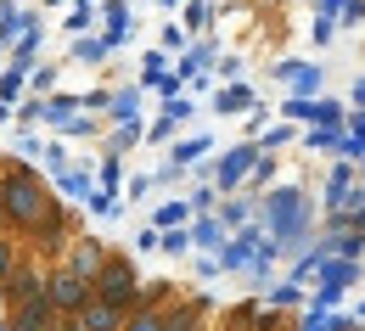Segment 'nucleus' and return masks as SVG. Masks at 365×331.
I'll return each instance as SVG.
<instances>
[{
    "label": "nucleus",
    "mask_w": 365,
    "mask_h": 331,
    "mask_svg": "<svg viewBox=\"0 0 365 331\" xmlns=\"http://www.w3.org/2000/svg\"><path fill=\"white\" fill-rule=\"evenodd\" d=\"M56 208H62V196H56L23 157H6V169H0V219H6V231L29 241Z\"/></svg>",
    "instance_id": "f257e3e1"
},
{
    "label": "nucleus",
    "mask_w": 365,
    "mask_h": 331,
    "mask_svg": "<svg viewBox=\"0 0 365 331\" xmlns=\"http://www.w3.org/2000/svg\"><path fill=\"white\" fill-rule=\"evenodd\" d=\"M259 225L281 247V258H298L315 241V202L304 186H270L259 196Z\"/></svg>",
    "instance_id": "f03ea898"
},
{
    "label": "nucleus",
    "mask_w": 365,
    "mask_h": 331,
    "mask_svg": "<svg viewBox=\"0 0 365 331\" xmlns=\"http://www.w3.org/2000/svg\"><path fill=\"white\" fill-rule=\"evenodd\" d=\"M0 309H6V331H62L46 298V270L34 253L17 258V270L0 281Z\"/></svg>",
    "instance_id": "7ed1b4c3"
},
{
    "label": "nucleus",
    "mask_w": 365,
    "mask_h": 331,
    "mask_svg": "<svg viewBox=\"0 0 365 331\" xmlns=\"http://www.w3.org/2000/svg\"><path fill=\"white\" fill-rule=\"evenodd\" d=\"M140 286L146 281L135 275V258H130V253H107V264H101V275L91 281V292L101 298V303H113L118 315H130V309L140 303Z\"/></svg>",
    "instance_id": "20e7f679"
},
{
    "label": "nucleus",
    "mask_w": 365,
    "mask_h": 331,
    "mask_svg": "<svg viewBox=\"0 0 365 331\" xmlns=\"http://www.w3.org/2000/svg\"><path fill=\"white\" fill-rule=\"evenodd\" d=\"M281 112H287V124H304V130H343L349 124V107L331 95H287Z\"/></svg>",
    "instance_id": "39448f33"
},
{
    "label": "nucleus",
    "mask_w": 365,
    "mask_h": 331,
    "mask_svg": "<svg viewBox=\"0 0 365 331\" xmlns=\"http://www.w3.org/2000/svg\"><path fill=\"white\" fill-rule=\"evenodd\" d=\"M253 163H259V146H253V141H236V146H225L220 157H208V180H214V191H220V196L242 191V186H247V174H253Z\"/></svg>",
    "instance_id": "423d86ee"
},
{
    "label": "nucleus",
    "mask_w": 365,
    "mask_h": 331,
    "mask_svg": "<svg viewBox=\"0 0 365 331\" xmlns=\"http://www.w3.org/2000/svg\"><path fill=\"white\" fill-rule=\"evenodd\" d=\"M46 298H51V315H56V320H68L73 309H85V303H91V281H79L73 270L51 264V270H46Z\"/></svg>",
    "instance_id": "0eeeda50"
},
{
    "label": "nucleus",
    "mask_w": 365,
    "mask_h": 331,
    "mask_svg": "<svg viewBox=\"0 0 365 331\" xmlns=\"http://www.w3.org/2000/svg\"><path fill=\"white\" fill-rule=\"evenodd\" d=\"M259 241H264V225H259V219H253V225H242V231H230V241L214 253V258H220V270L247 275V270H253V258H259Z\"/></svg>",
    "instance_id": "6e6552de"
},
{
    "label": "nucleus",
    "mask_w": 365,
    "mask_h": 331,
    "mask_svg": "<svg viewBox=\"0 0 365 331\" xmlns=\"http://www.w3.org/2000/svg\"><path fill=\"white\" fill-rule=\"evenodd\" d=\"M107 253H113V247H107L101 236H73L68 247H62V258H56V264H62V270H73L79 281H96V275H101V264H107Z\"/></svg>",
    "instance_id": "1a4fd4ad"
},
{
    "label": "nucleus",
    "mask_w": 365,
    "mask_h": 331,
    "mask_svg": "<svg viewBox=\"0 0 365 331\" xmlns=\"http://www.w3.org/2000/svg\"><path fill=\"white\" fill-rule=\"evenodd\" d=\"M326 231H365V191H360V180L349 191H337V196H326Z\"/></svg>",
    "instance_id": "9d476101"
},
{
    "label": "nucleus",
    "mask_w": 365,
    "mask_h": 331,
    "mask_svg": "<svg viewBox=\"0 0 365 331\" xmlns=\"http://www.w3.org/2000/svg\"><path fill=\"white\" fill-rule=\"evenodd\" d=\"M275 79H281L292 95H320L326 68H320V62H298V56H287V62H275Z\"/></svg>",
    "instance_id": "9b49d317"
},
{
    "label": "nucleus",
    "mask_w": 365,
    "mask_h": 331,
    "mask_svg": "<svg viewBox=\"0 0 365 331\" xmlns=\"http://www.w3.org/2000/svg\"><path fill=\"white\" fill-rule=\"evenodd\" d=\"M62 326H68V331H124V315H118L113 303H101V298L91 292V303H85V309H73Z\"/></svg>",
    "instance_id": "f8f14e48"
},
{
    "label": "nucleus",
    "mask_w": 365,
    "mask_h": 331,
    "mask_svg": "<svg viewBox=\"0 0 365 331\" xmlns=\"http://www.w3.org/2000/svg\"><path fill=\"white\" fill-rule=\"evenodd\" d=\"M214 219H220L225 231H242V225H253V219H259V196H247V191H230V196H220Z\"/></svg>",
    "instance_id": "ddd939ff"
},
{
    "label": "nucleus",
    "mask_w": 365,
    "mask_h": 331,
    "mask_svg": "<svg viewBox=\"0 0 365 331\" xmlns=\"http://www.w3.org/2000/svg\"><path fill=\"white\" fill-rule=\"evenodd\" d=\"M130 6L124 0H101V40H107V51H118L124 40H130Z\"/></svg>",
    "instance_id": "4468645a"
},
{
    "label": "nucleus",
    "mask_w": 365,
    "mask_h": 331,
    "mask_svg": "<svg viewBox=\"0 0 365 331\" xmlns=\"http://www.w3.org/2000/svg\"><path fill=\"white\" fill-rule=\"evenodd\" d=\"M185 231H191V247H197V253H220V247L230 241V231L214 219V214H191V225H185Z\"/></svg>",
    "instance_id": "2eb2a0df"
},
{
    "label": "nucleus",
    "mask_w": 365,
    "mask_h": 331,
    "mask_svg": "<svg viewBox=\"0 0 365 331\" xmlns=\"http://www.w3.org/2000/svg\"><path fill=\"white\" fill-rule=\"evenodd\" d=\"M169 309H175V298H163V303H135V309L124 315V331H169Z\"/></svg>",
    "instance_id": "dca6fc26"
},
{
    "label": "nucleus",
    "mask_w": 365,
    "mask_h": 331,
    "mask_svg": "<svg viewBox=\"0 0 365 331\" xmlns=\"http://www.w3.org/2000/svg\"><path fill=\"white\" fill-rule=\"evenodd\" d=\"M208 62H214V40H191V46L180 51V62H175V73H180V85H191V79H202V73H208Z\"/></svg>",
    "instance_id": "f3484780"
},
{
    "label": "nucleus",
    "mask_w": 365,
    "mask_h": 331,
    "mask_svg": "<svg viewBox=\"0 0 365 331\" xmlns=\"http://www.w3.org/2000/svg\"><path fill=\"white\" fill-rule=\"evenodd\" d=\"M253 107H259V95H253V85H247V79H236V85H225V90L214 95V112H220V118L253 112Z\"/></svg>",
    "instance_id": "a211bd4d"
},
{
    "label": "nucleus",
    "mask_w": 365,
    "mask_h": 331,
    "mask_svg": "<svg viewBox=\"0 0 365 331\" xmlns=\"http://www.w3.org/2000/svg\"><path fill=\"white\" fill-rule=\"evenodd\" d=\"M360 264H354V258H326V264H320L315 270V286H337V292H349V286H360Z\"/></svg>",
    "instance_id": "6ab92c4d"
},
{
    "label": "nucleus",
    "mask_w": 365,
    "mask_h": 331,
    "mask_svg": "<svg viewBox=\"0 0 365 331\" xmlns=\"http://www.w3.org/2000/svg\"><path fill=\"white\" fill-rule=\"evenodd\" d=\"M56 196H62V202H85V196H91L96 191V174L91 169H56Z\"/></svg>",
    "instance_id": "aec40b11"
},
{
    "label": "nucleus",
    "mask_w": 365,
    "mask_h": 331,
    "mask_svg": "<svg viewBox=\"0 0 365 331\" xmlns=\"http://www.w3.org/2000/svg\"><path fill=\"white\" fill-rule=\"evenodd\" d=\"M107 118H113V124H135V118H140V85L107 90Z\"/></svg>",
    "instance_id": "412c9836"
},
{
    "label": "nucleus",
    "mask_w": 365,
    "mask_h": 331,
    "mask_svg": "<svg viewBox=\"0 0 365 331\" xmlns=\"http://www.w3.org/2000/svg\"><path fill=\"white\" fill-rule=\"evenodd\" d=\"M208 157H214V141H208V135H185V141L169 146V163H175V169H197V163H208Z\"/></svg>",
    "instance_id": "4be33fe9"
},
{
    "label": "nucleus",
    "mask_w": 365,
    "mask_h": 331,
    "mask_svg": "<svg viewBox=\"0 0 365 331\" xmlns=\"http://www.w3.org/2000/svg\"><path fill=\"white\" fill-rule=\"evenodd\" d=\"M73 112H79V95H73V90H62V95H46V112H40V124L62 135V124H68Z\"/></svg>",
    "instance_id": "5701e85b"
},
{
    "label": "nucleus",
    "mask_w": 365,
    "mask_h": 331,
    "mask_svg": "<svg viewBox=\"0 0 365 331\" xmlns=\"http://www.w3.org/2000/svg\"><path fill=\"white\" fill-rule=\"evenodd\" d=\"M23 23H29V11H23L17 0H0V51H11V46H17Z\"/></svg>",
    "instance_id": "b1692460"
},
{
    "label": "nucleus",
    "mask_w": 365,
    "mask_h": 331,
    "mask_svg": "<svg viewBox=\"0 0 365 331\" xmlns=\"http://www.w3.org/2000/svg\"><path fill=\"white\" fill-rule=\"evenodd\" d=\"M326 247H331V258H365V231H326Z\"/></svg>",
    "instance_id": "393cba45"
},
{
    "label": "nucleus",
    "mask_w": 365,
    "mask_h": 331,
    "mask_svg": "<svg viewBox=\"0 0 365 331\" xmlns=\"http://www.w3.org/2000/svg\"><path fill=\"white\" fill-rule=\"evenodd\" d=\"M264 303H270V309H304L309 298H304V286H298V281H287V275H281V281H270Z\"/></svg>",
    "instance_id": "a878e982"
},
{
    "label": "nucleus",
    "mask_w": 365,
    "mask_h": 331,
    "mask_svg": "<svg viewBox=\"0 0 365 331\" xmlns=\"http://www.w3.org/2000/svg\"><path fill=\"white\" fill-rule=\"evenodd\" d=\"M169 73H175V68H169V56H163V51H146V56H140V90H158Z\"/></svg>",
    "instance_id": "bb28decb"
},
{
    "label": "nucleus",
    "mask_w": 365,
    "mask_h": 331,
    "mask_svg": "<svg viewBox=\"0 0 365 331\" xmlns=\"http://www.w3.org/2000/svg\"><path fill=\"white\" fill-rule=\"evenodd\" d=\"M152 225H158V231H175V225H191V202H185V196H169V202H163V208L152 214Z\"/></svg>",
    "instance_id": "cd10ccee"
},
{
    "label": "nucleus",
    "mask_w": 365,
    "mask_h": 331,
    "mask_svg": "<svg viewBox=\"0 0 365 331\" xmlns=\"http://www.w3.org/2000/svg\"><path fill=\"white\" fill-rule=\"evenodd\" d=\"M146 141V124H113V135H107V152H118V157H124V152H130V146H140Z\"/></svg>",
    "instance_id": "c85d7f7f"
},
{
    "label": "nucleus",
    "mask_w": 365,
    "mask_h": 331,
    "mask_svg": "<svg viewBox=\"0 0 365 331\" xmlns=\"http://www.w3.org/2000/svg\"><path fill=\"white\" fill-rule=\"evenodd\" d=\"M96 186L113 191V196L124 191V157H118V152H107V157H101V169H96Z\"/></svg>",
    "instance_id": "c756f323"
},
{
    "label": "nucleus",
    "mask_w": 365,
    "mask_h": 331,
    "mask_svg": "<svg viewBox=\"0 0 365 331\" xmlns=\"http://www.w3.org/2000/svg\"><path fill=\"white\" fill-rule=\"evenodd\" d=\"M68 56H73V62H101V56H113V51H107L101 34H79V40L68 46Z\"/></svg>",
    "instance_id": "7c9ffc66"
},
{
    "label": "nucleus",
    "mask_w": 365,
    "mask_h": 331,
    "mask_svg": "<svg viewBox=\"0 0 365 331\" xmlns=\"http://www.w3.org/2000/svg\"><path fill=\"white\" fill-rule=\"evenodd\" d=\"M169 331H202V303H175L169 309Z\"/></svg>",
    "instance_id": "2f4dec72"
},
{
    "label": "nucleus",
    "mask_w": 365,
    "mask_h": 331,
    "mask_svg": "<svg viewBox=\"0 0 365 331\" xmlns=\"http://www.w3.org/2000/svg\"><path fill=\"white\" fill-rule=\"evenodd\" d=\"M158 253L185 258V253H191V231H185V225H175V231H158Z\"/></svg>",
    "instance_id": "473e14b6"
},
{
    "label": "nucleus",
    "mask_w": 365,
    "mask_h": 331,
    "mask_svg": "<svg viewBox=\"0 0 365 331\" xmlns=\"http://www.w3.org/2000/svg\"><path fill=\"white\" fill-rule=\"evenodd\" d=\"M354 180H360V163H343V157H337V163H331V174H326V196H337V191H349Z\"/></svg>",
    "instance_id": "72a5a7b5"
},
{
    "label": "nucleus",
    "mask_w": 365,
    "mask_h": 331,
    "mask_svg": "<svg viewBox=\"0 0 365 331\" xmlns=\"http://www.w3.org/2000/svg\"><path fill=\"white\" fill-rule=\"evenodd\" d=\"M214 23V0H185V34H202Z\"/></svg>",
    "instance_id": "f704fd0d"
},
{
    "label": "nucleus",
    "mask_w": 365,
    "mask_h": 331,
    "mask_svg": "<svg viewBox=\"0 0 365 331\" xmlns=\"http://www.w3.org/2000/svg\"><path fill=\"white\" fill-rule=\"evenodd\" d=\"M29 90V73H23V68H6V73H0V101H6V107H17V95Z\"/></svg>",
    "instance_id": "c9c22d12"
},
{
    "label": "nucleus",
    "mask_w": 365,
    "mask_h": 331,
    "mask_svg": "<svg viewBox=\"0 0 365 331\" xmlns=\"http://www.w3.org/2000/svg\"><path fill=\"white\" fill-rule=\"evenodd\" d=\"M287 141H298V124H270L253 146H259V152H275V146H287Z\"/></svg>",
    "instance_id": "e433bc0d"
},
{
    "label": "nucleus",
    "mask_w": 365,
    "mask_h": 331,
    "mask_svg": "<svg viewBox=\"0 0 365 331\" xmlns=\"http://www.w3.org/2000/svg\"><path fill=\"white\" fill-rule=\"evenodd\" d=\"M17 258H23V241L11 236V231H0V281L17 270Z\"/></svg>",
    "instance_id": "4c0bfd02"
},
{
    "label": "nucleus",
    "mask_w": 365,
    "mask_h": 331,
    "mask_svg": "<svg viewBox=\"0 0 365 331\" xmlns=\"http://www.w3.org/2000/svg\"><path fill=\"white\" fill-rule=\"evenodd\" d=\"M298 141L309 146V152H337V141H343V130H304Z\"/></svg>",
    "instance_id": "58836bf2"
},
{
    "label": "nucleus",
    "mask_w": 365,
    "mask_h": 331,
    "mask_svg": "<svg viewBox=\"0 0 365 331\" xmlns=\"http://www.w3.org/2000/svg\"><path fill=\"white\" fill-rule=\"evenodd\" d=\"M185 202H191V214H214V208H220V191L208 186V180H197V191H191Z\"/></svg>",
    "instance_id": "ea45409f"
},
{
    "label": "nucleus",
    "mask_w": 365,
    "mask_h": 331,
    "mask_svg": "<svg viewBox=\"0 0 365 331\" xmlns=\"http://www.w3.org/2000/svg\"><path fill=\"white\" fill-rule=\"evenodd\" d=\"M191 112H197V101H191V95H169V101H163V118H169V124H185V118H191Z\"/></svg>",
    "instance_id": "a19ab883"
},
{
    "label": "nucleus",
    "mask_w": 365,
    "mask_h": 331,
    "mask_svg": "<svg viewBox=\"0 0 365 331\" xmlns=\"http://www.w3.org/2000/svg\"><path fill=\"white\" fill-rule=\"evenodd\" d=\"M365 23V0H337V28H360Z\"/></svg>",
    "instance_id": "79ce46f5"
},
{
    "label": "nucleus",
    "mask_w": 365,
    "mask_h": 331,
    "mask_svg": "<svg viewBox=\"0 0 365 331\" xmlns=\"http://www.w3.org/2000/svg\"><path fill=\"white\" fill-rule=\"evenodd\" d=\"M85 208H91L96 219H107V214H118V196H113V191H101V186H96L91 196H85Z\"/></svg>",
    "instance_id": "37998d69"
},
{
    "label": "nucleus",
    "mask_w": 365,
    "mask_h": 331,
    "mask_svg": "<svg viewBox=\"0 0 365 331\" xmlns=\"http://www.w3.org/2000/svg\"><path fill=\"white\" fill-rule=\"evenodd\" d=\"M175 130H180V124H169V118L158 112V118L146 124V141H152V146H169V141H175Z\"/></svg>",
    "instance_id": "c03bdc74"
},
{
    "label": "nucleus",
    "mask_w": 365,
    "mask_h": 331,
    "mask_svg": "<svg viewBox=\"0 0 365 331\" xmlns=\"http://www.w3.org/2000/svg\"><path fill=\"white\" fill-rule=\"evenodd\" d=\"M96 130H101V124H96V112H73V118L62 124V135H79V141H85V135H96Z\"/></svg>",
    "instance_id": "a18cd8bd"
},
{
    "label": "nucleus",
    "mask_w": 365,
    "mask_h": 331,
    "mask_svg": "<svg viewBox=\"0 0 365 331\" xmlns=\"http://www.w3.org/2000/svg\"><path fill=\"white\" fill-rule=\"evenodd\" d=\"M29 85H34V90L46 95L51 85H56V62H34V68H29Z\"/></svg>",
    "instance_id": "49530a36"
},
{
    "label": "nucleus",
    "mask_w": 365,
    "mask_h": 331,
    "mask_svg": "<svg viewBox=\"0 0 365 331\" xmlns=\"http://www.w3.org/2000/svg\"><path fill=\"white\" fill-rule=\"evenodd\" d=\"M264 130H270V107H253V112H247V135H242V141H259Z\"/></svg>",
    "instance_id": "de8ad7c7"
},
{
    "label": "nucleus",
    "mask_w": 365,
    "mask_h": 331,
    "mask_svg": "<svg viewBox=\"0 0 365 331\" xmlns=\"http://www.w3.org/2000/svg\"><path fill=\"white\" fill-rule=\"evenodd\" d=\"M185 46H191V40H185V28H175V23L158 34V51H163V56H169V51H185Z\"/></svg>",
    "instance_id": "09e8293b"
},
{
    "label": "nucleus",
    "mask_w": 365,
    "mask_h": 331,
    "mask_svg": "<svg viewBox=\"0 0 365 331\" xmlns=\"http://www.w3.org/2000/svg\"><path fill=\"white\" fill-rule=\"evenodd\" d=\"M298 331H331V315H326V309H304V315H298Z\"/></svg>",
    "instance_id": "8fccbe9b"
},
{
    "label": "nucleus",
    "mask_w": 365,
    "mask_h": 331,
    "mask_svg": "<svg viewBox=\"0 0 365 331\" xmlns=\"http://www.w3.org/2000/svg\"><path fill=\"white\" fill-rule=\"evenodd\" d=\"M40 135H34V130H17V157H23V163H29V157H40Z\"/></svg>",
    "instance_id": "3c124183"
},
{
    "label": "nucleus",
    "mask_w": 365,
    "mask_h": 331,
    "mask_svg": "<svg viewBox=\"0 0 365 331\" xmlns=\"http://www.w3.org/2000/svg\"><path fill=\"white\" fill-rule=\"evenodd\" d=\"M40 157H46L51 169H68V146H62V141H46V146H40Z\"/></svg>",
    "instance_id": "603ef678"
},
{
    "label": "nucleus",
    "mask_w": 365,
    "mask_h": 331,
    "mask_svg": "<svg viewBox=\"0 0 365 331\" xmlns=\"http://www.w3.org/2000/svg\"><path fill=\"white\" fill-rule=\"evenodd\" d=\"M309 34H315V46H331V34H337V17H315V28H309Z\"/></svg>",
    "instance_id": "864d4df0"
},
{
    "label": "nucleus",
    "mask_w": 365,
    "mask_h": 331,
    "mask_svg": "<svg viewBox=\"0 0 365 331\" xmlns=\"http://www.w3.org/2000/svg\"><path fill=\"white\" fill-rule=\"evenodd\" d=\"M220 275V258L214 253H197V281H214Z\"/></svg>",
    "instance_id": "5fc2aeb1"
},
{
    "label": "nucleus",
    "mask_w": 365,
    "mask_h": 331,
    "mask_svg": "<svg viewBox=\"0 0 365 331\" xmlns=\"http://www.w3.org/2000/svg\"><path fill=\"white\" fill-rule=\"evenodd\" d=\"M220 79H225V85L242 79V56H220Z\"/></svg>",
    "instance_id": "6e6d98bb"
},
{
    "label": "nucleus",
    "mask_w": 365,
    "mask_h": 331,
    "mask_svg": "<svg viewBox=\"0 0 365 331\" xmlns=\"http://www.w3.org/2000/svg\"><path fill=\"white\" fill-rule=\"evenodd\" d=\"M135 247H140V253H158V225H146V231L135 236Z\"/></svg>",
    "instance_id": "4d7b16f0"
},
{
    "label": "nucleus",
    "mask_w": 365,
    "mask_h": 331,
    "mask_svg": "<svg viewBox=\"0 0 365 331\" xmlns=\"http://www.w3.org/2000/svg\"><path fill=\"white\" fill-rule=\"evenodd\" d=\"M124 191H130V196H146V191H152V174H135V180H130Z\"/></svg>",
    "instance_id": "13d9d810"
},
{
    "label": "nucleus",
    "mask_w": 365,
    "mask_h": 331,
    "mask_svg": "<svg viewBox=\"0 0 365 331\" xmlns=\"http://www.w3.org/2000/svg\"><path fill=\"white\" fill-rule=\"evenodd\" d=\"M349 107H365V73L354 79V95H349Z\"/></svg>",
    "instance_id": "bf43d9fd"
},
{
    "label": "nucleus",
    "mask_w": 365,
    "mask_h": 331,
    "mask_svg": "<svg viewBox=\"0 0 365 331\" xmlns=\"http://www.w3.org/2000/svg\"><path fill=\"white\" fill-rule=\"evenodd\" d=\"M96 6H101V0H73V11H96Z\"/></svg>",
    "instance_id": "052dcab7"
},
{
    "label": "nucleus",
    "mask_w": 365,
    "mask_h": 331,
    "mask_svg": "<svg viewBox=\"0 0 365 331\" xmlns=\"http://www.w3.org/2000/svg\"><path fill=\"white\" fill-rule=\"evenodd\" d=\"M11 112H17V107H6V101H0V124H11Z\"/></svg>",
    "instance_id": "680f3d73"
},
{
    "label": "nucleus",
    "mask_w": 365,
    "mask_h": 331,
    "mask_svg": "<svg viewBox=\"0 0 365 331\" xmlns=\"http://www.w3.org/2000/svg\"><path fill=\"white\" fill-rule=\"evenodd\" d=\"M354 320H360V326H365V303H360V309H354Z\"/></svg>",
    "instance_id": "e2e57ef3"
},
{
    "label": "nucleus",
    "mask_w": 365,
    "mask_h": 331,
    "mask_svg": "<svg viewBox=\"0 0 365 331\" xmlns=\"http://www.w3.org/2000/svg\"><path fill=\"white\" fill-rule=\"evenodd\" d=\"M360 191H365V163H360Z\"/></svg>",
    "instance_id": "0e129e2a"
},
{
    "label": "nucleus",
    "mask_w": 365,
    "mask_h": 331,
    "mask_svg": "<svg viewBox=\"0 0 365 331\" xmlns=\"http://www.w3.org/2000/svg\"><path fill=\"white\" fill-rule=\"evenodd\" d=\"M0 169H6V152H0Z\"/></svg>",
    "instance_id": "69168bd1"
},
{
    "label": "nucleus",
    "mask_w": 365,
    "mask_h": 331,
    "mask_svg": "<svg viewBox=\"0 0 365 331\" xmlns=\"http://www.w3.org/2000/svg\"><path fill=\"white\" fill-rule=\"evenodd\" d=\"M46 6H62V0H46Z\"/></svg>",
    "instance_id": "338daca9"
},
{
    "label": "nucleus",
    "mask_w": 365,
    "mask_h": 331,
    "mask_svg": "<svg viewBox=\"0 0 365 331\" xmlns=\"http://www.w3.org/2000/svg\"><path fill=\"white\" fill-rule=\"evenodd\" d=\"M0 231H6V219H0Z\"/></svg>",
    "instance_id": "774afa93"
}]
</instances>
